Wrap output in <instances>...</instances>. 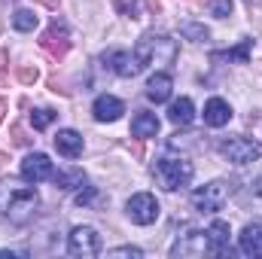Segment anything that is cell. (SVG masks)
Instances as JSON below:
<instances>
[{
  "label": "cell",
  "instance_id": "1",
  "mask_svg": "<svg viewBox=\"0 0 262 259\" xmlns=\"http://www.w3.org/2000/svg\"><path fill=\"white\" fill-rule=\"evenodd\" d=\"M37 207H40L37 189L18 186V183H12V180H0V213H3L9 223H15V226L31 223L34 213H37Z\"/></svg>",
  "mask_w": 262,
  "mask_h": 259
},
{
  "label": "cell",
  "instance_id": "2",
  "mask_svg": "<svg viewBox=\"0 0 262 259\" xmlns=\"http://www.w3.org/2000/svg\"><path fill=\"white\" fill-rule=\"evenodd\" d=\"M134 55H137V61H140L143 67H149V64H174V58H177V43H174L171 37H165V34L146 31V34L137 40Z\"/></svg>",
  "mask_w": 262,
  "mask_h": 259
},
{
  "label": "cell",
  "instance_id": "3",
  "mask_svg": "<svg viewBox=\"0 0 262 259\" xmlns=\"http://www.w3.org/2000/svg\"><path fill=\"white\" fill-rule=\"evenodd\" d=\"M192 174H195V168H192V162H186V159H171V156H165V159H156V165H152V177H156L159 186L168 189V192H177V189L189 186Z\"/></svg>",
  "mask_w": 262,
  "mask_h": 259
},
{
  "label": "cell",
  "instance_id": "4",
  "mask_svg": "<svg viewBox=\"0 0 262 259\" xmlns=\"http://www.w3.org/2000/svg\"><path fill=\"white\" fill-rule=\"evenodd\" d=\"M171 256L180 259V256H216V247H213V238L207 229H195V232H186L174 247H171Z\"/></svg>",
  "mask_w": 262,
  "mask_h": 259
},
{
  "label": "cell",
  "instance_id": "5",
  "mask_svg": "<svg viewBox=\"0 0 262 259\" xmlns=\"http://www.w3.org/2000/svg\"><path fill=\"white\" fill-rule=\"evenodd\" d=\"M229 195H232V183L229 180H213V183H207V186L192 192V204H195L198 213H216L229 201Z\"/></svg>",
  "mask_w": 262,
  "mask_h": 259
},
{
  "label": "cell",
  "instance_id": "6",
  "mask_svg": "<svg viewBox=\"0 0 262 259\" xmlns=\"http://www.w3.org/2000/svg\"><path fill=\"white\" fill-rule=\"evenodd\" d=\"M67 253L70 256H98L101 253V235L92 226H73L67 235Z\"/></svg>",
  "mask_w": 262,
  "mask_h": 259
},
{
  "label": "cell",
  "instance_id": "7",
  "mask_svg": "<svg viewBox=\"0 0 262 259\" xmlns=\"http://www.w3.org/2000/svg\"><path fill=\"white\" fill-rule=\"evenodd\" d=\"M220 153L235 165H247V162H256L262 156V146L250 137H229L220 143Z\"/></svg>",
  "mask_w": 262,
  "mask_h": 259
},
{
  "label": "cell",
  "instance_id": "8",
  "mask_svg": "<svg viewBox=\"0 0 262 259\" xmlns=\"http://www.w3.org/2000/svg\"><path fill=\"white\" fill-rule=\"evenodd\" d=\"M125 210H128V220L137 223V226H149V223L159 220V201H156L149 192L131 195L128 204H125Z\"/></svg>",
  "mask_w": 262,
  "mask_h": 259
},
{
  "label": "cell",
  "instance_id": "9",
  "mask_svg": "<svg viewBox=\"0 0 262 259\" xmlns=\"http://www.w3.org/2000/svg\"><path fill=\"white\" fill-rule=\"evenodd\" d=\"M40 46L52 55V58H64L67 49H70V31H67L64 21H52L46 31H43V37H40Z\"/></svg>",
  "mask_w": 262,
  "mask_h": 259
},
{
  "label": "cell",
  "instance_id": "10",
  "mask_svg": "<svg viewBox=\"0 0 262 259\" xmlns=\"http://www.w3.org/2000/svg\"><path fill=\"white\" fill-rule=\"evenodd\" d=\"M55 177V165L46 153H31L25 162H21V180L28 183H43V180H52Z\"/></svg>",
  "mask_w": 262,
  "mask_h": 259
},
{
  "label": "cell",
  "instance_id": "11",
  "mask_svg": "<svg viewBox=\"0 0 262 259\" xmlns=\"http://www.w3.org/2000/svg\"><path fill=\"white\" fill-rule=\"evenodd\" d=\"M101 61L110 67L116 76H125V79L137 76V73L143 70V64L137 61V55H134V52H125V49H113V52H107Z\"/></svg>",
  "mask_w": 262,
  "mask_h": 259
},
{
  "label": "cell",
  "instance_id": "12",
  "mask_svg": "<svg viewBox=\"0 0 262 259\" xmlns=\"http://www.w3.org/2000/svg\"><path fill=\"white\" fill-rule=\"evenodd\" d=\"M92 113H95L98 122H116L125 113V104L119 98H113V95H98L95 104H92Z\"/></svg>",
  "mask_w": 262,
  "mask_h": 259
},
{
  "label": "cell",
  "instance_id": "13",
  "mask_svg": "<svg viewBox=\"0 0 262 259\" xmlns=\"http://www.w3.org/2000/svg\"><path fill=\"white\" fill-rule=\"evenodd\" d=\"M229 119H232V107H229L223 98H210V101L204 104V125L223 128V125H229Z\"/></svg>",
  "mask_w": 262,
  "mask_h": 259
},
{
  "label": "cell",
  "instance_id": "14",
  "mask_svg": "<svg viewBox=\"0 0 262 259\" xmlns=\"http://www.w3.org/2000/svg\"><path fill=\"white\" fill-rule=\"evenodd\" d=\"M82 134L79 131H73V128H64V131H58L55 134V149L64 156V159H79L82 156Z\"/></svg>",
  "mask_w": 262,
  "mask_h": 259
},
{
  "label": "cell",
  "instance_id": "15",
  "mask_svg": "<svg viewBox=\"0 0 262 259\" xmlns=\"http://www.w3.org/2000/svg\"><path fill=\"white\" fill-rule=\"evenodd\" d=\"M171 89H174V79H171V73H152L149 76V82H146V98L149 101H156V104H165L168 98H171Z\"/></svg>",
  "mask_w": 262,
  "mask_h": 259
},
{
  "label": "cell",
  "instance_id": "16",
  "mask_svg": "<svg viewBox=\"0 0 262 259\" xmlns=\"http://www.w3.org/2000/svg\"><path fill=\"white\" fill-rule=\"evenodd\" d=\"M238 247L244 256H262V223L244 226V232L238 235Z\"/></svg>",
  "mask_w": 262,
  "mask_h": 259
},
{
  "label": "cell",
  "instance_id": "17",
  "mask_svg": "<svg viewBox=\"0 0 262 259\" xmlns=\"http://www.w3.org/2000/svg\"><path fill=\"white\" fill-rule=\"evenodd\" d=\"M131 134H134V137H156V134H159V116H156V113H146V110L134 113V119H131Z\"/></svg>",
  "mask_w": 262,
  "mask_h": 259
},
{
  "label": "cell",
  "instance_id": "18",
  "mask_svg": "<svg viewBox=\"0 0 262 259\" xmlns=\"http://www.w3.org/2000/svg\"><path fill=\"white\" fill-rule=\"evenodd\" d=\"M168 119H171L174 125H189V122L195 119L192 101H189V98H177V101L171 104V110H168Z\"/></svg>",
  "mask_w": 262,
  "mask_h": 259
},
{
  "label": "cell",
  "instance_id": "19",
  "mask_svg": "<svg viewBox=\"0 0 262 259\" xmlns=\"http://www.w3.org/2000/svg\"><path fill=\"white\" fill-rule=\"evenodd\" d=\"M207 232H210V238H213L216 256H226V253H229V235H232L229 223H226V220H213V226H210Z\"/></svg>",
  "mask_w": 262,
  "mask_h": 259
},
{
  "label": "cell",
  "instance_id": "20",
  "mask_svg": "<svg viewBox=\"0 0 262 259\" xmlns=\"http://www.w3.org/2000/svg\"><path fill=\"white\" fill-rule=\"evenodd\" d=\"M250 49H253V40H241V46H235L229 52H213V61H241V64H247Z\"/></svg>",
  "mask_w": 262,
  "mask_h": 259
},
{
  "label": "cell",
  "instance_id": "21",
  "mask_svg": "<svg viewBox=\"0 0 262 259\" xmlns=\"http://www.w3.org/2000/svg\"><path fill=\"white\" fill-rule=\"evenodd\" d=\"M55 186L58 189H79L82 183H85V174L79 171V168H73V171H55Z\"/></svg>",
  "mask_w": 262,
  "mask_h": 259
},
{
  "label": "cell",
  "instance_id": "22",
  "mask_svg": "<svg viewBox=\"0 0 262 259\" xmlns=\"http://www.w3.org/2000/svg\"><path fill=\"white\" fill-rule=\"evenodd\" d=\"M40 25V18L34 15V9H15V15H12V28L15 31H34Z\"/></svg>",
  "mask_w": 262,
  "mask_h": 259
},
{
  "label": "cell",
  "instance_id": "23",
  "mask_svg": "<svg viewBox=\"0 0 262 259\" xmlns=\"http://www.w3.org/2000/svg\"><path fill=\"white\" fill-rule=\"evenodd\" d=\"M55 119H58V113H55V110H34V113H31V125H34L37 131L49 128Z\"/></svg>",
  "mask_w": 262,
  "mask_h": 259
},
{
  "label": "cell",
  "instance_id": "24",
  "mask_svg": "<svg viewBox=\"0 0 262 259\" xmlns=\"http://www.w3.org/2000/svg\"><path fill=\"white\" fill-rule=\"evenodd\" d=\"M180 34H183L186 40H192V43H201V40H207V37H210V31H207L204 25H192V21H189V25H183V28H180Z\"/></svg>",
  "mask_w": 262,
  "mask_h": 259
},
{
  "label": "cell",
  "instance_id": "25",
  "mask_svg": "<svg viewBox=\"0 0 262 259\" xmlns=\"http://www.w3.org/2000/svg\"><path fill=\"white\" fill-rule=\"evenodd\" d=\"M207 9H210V15H216V18H229V15L235 12V3H232V0H207Z\"/></svg>",
  "mask_w": 262,
  "mask_h": 259
},
{
  "label": "cell",
  "instance_id": "26",
  "mask_svg": "<svg viewBox=\"0 0 262 259\" xmlns=\"http://www.w3.org/2000/svg\"><path fill=\"white\" fill-rule=\"evenodd\" d=\"M18 79H21V82H25V85H34V82H37V79H40V70H37V67H18Z\"/></svg>",
  "mask_w": 262,
  "mask_h": 259
},
{
  "label": "cell",
  "instance_id": "27",
  "mask_svg": "<svg viewBox=\"0 0 262 259\" xmlns=\"http://www.w3.org/2000/svg\"><path fill=\"white\" fill-rule=\"evenodd\" d=\"M107 256H131V259H140L143 256V250L140 247H116V250H107Z\"/></svg>",
  "mask_w": 262,
  "mask_h": 259
},
{
  "label": "cell",
  "instance_id": "28",
  "mask_svg": "<svg viewBox=\"0 0 262 259\" xmlns=\"http://www.w3.org/2000/svg\"><path fill=\"white\" fill-rule=\"evenodd\" d=\"M95 186H85V189H79V192H76V204H82V207H85V204H92V201H95Z\"/></svg>",
  "mask_w": 262,
  "mask_h": 259
},
{
  "label": "cell",
  "instance_id": "29",
  "mask_svg": "<svg viewBox=\"0 0 262 259\" xmlns=\"http://www.w3.org/2000/svg\"><path fill=\"white\" fill-rule=\"evenodd\" d=\"M12 143H15V146H28V143H31V137L25 134L21 125H12Z\"/></svg>",
  "mask_w": 262,
  "mask_h": 259
},
{
  "label": "cell",
  "instance_id": "30",
  "mask_svg": "<svg viewBox=\"0 0 262 259\" xmlns=\"http://www.w3.org/2000/svg\"><path fill=\"white\" fill-rule=\"evenodd\" d=\"M15 256H28V250H9V247L0 250V259H15Z\"/></svg>",
  "mask_w": 262,
  "mask_h": 259
},
{
  "label": "cell",
  "instance_id": "31",
  "mask_svg": "<svg viewBox=\"0 0 262 259\" xmlns=\"http://www.w3.org/2000/svg\"><path fill=\"white\" fill-rule=\"evenodd\" d=\"M34 3H40V6H49V9H58V3H61V0H34Z\"/></svg>",
  "mask_w": 262,
  "mask_h": 259
},
{
  "label": "cell",
  "instance_id": "32",
  "mask_svg": "<svg viewBox=\"0 0 262 259\" xmlns=\"http://www.w3.org/2000/svg\"><path fill=\"white\" fill-rule=\"evenodd\" d=\"M6 110H9V104H6V101L0 98V122H3V116H6Z\"/></svg>",
  "mask_w": 262,
  "mask_h": 259
},
{
  "label": "cell",
  "instance_id": "33",
  "mask_svg": "<svg viewBox=\"0 0 262 259\" xmlns=\"http://www.w3.org/2000/svg\"><path fill=\"white\" fill-rule=\"evenodd\" d=\"M253 192H256V195H262V177L256 180V183H253Z\"/></svg>",
  "mask_w": 262,
  "mask_h": 259
},
{
  "label": "cell",
  "instance_id": "34",
  "mask_svg": "<svg viewBox=\"0 0 262 259\" xmlns=\"http://www.w3.org/2000/svg\"><path fill=\"white\" fill-rule=\"evenodd\" d=\"M3 165H6V153L0 149V168H3Z\"/></svg>",
  "mask_w": 262,
  "mask_h": 259
},
{
  "label": "cell",
  "instance_id": "35",
  "mask_svg": "<svg viewBox=\"0 0 262 259\" xmlns=\"http://www.w3.org/2000/svg\"><path fill=\"white\" fill-rule=\"evenodd\" d=\"M247 3H259V0H247Z\"/></svg>",
  "mask_w": 262,
  "mask_h": 259
}]
</instances>
